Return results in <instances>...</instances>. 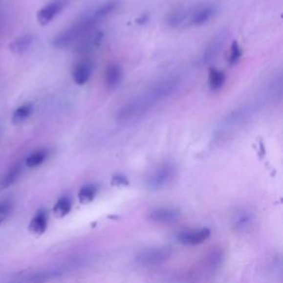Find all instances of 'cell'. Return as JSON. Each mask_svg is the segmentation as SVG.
<instances>
[{"label":"cell","mask_w":283,"mask_h":283,"mask_svg":"<svg viewBox=\"0 0 283 283\" xmlns=\"http://www.w3.org/2000/svg\"><path fill=\"white\" fill-rule=\"evenodd\" d=\"M63 1L62 0H54L48 5L44 6L42 9L38 11L37 19L39 21L41 26H46V24L51 22V21L56 18L59 12L62 10Z\"/></svg>","instance_id":"cell-10"},{"label":"cell","mask_w":283,"mask_h":283,"mask_svg":"<svg viewBox=\"0 0 283 283\" xmlns=\"http://www.w3.org/2000/svg\"><path fill=\"white\" fill-rule=\"evenodd\" d=\"M21 171H22V167H21L20 164H16L14 165V166H11L2 177V179H1L2 187L8 188V187H10L11 185H14L16 181L18 180L19 176L21 174Z\"/></svg>","instance_id":"cell-20"},{"label":"cell","mask_w":283,"mask_h":283,"mask_svg":"<svg viewBox=\"0 0 283 283\" xmlns=\"http://www.w3.org/2000/svg\"><path fill=\"white\" fill-rule=\"evenodd\" d=\"M226 82V74L223 71L210 66L208 70V86L210 91L217 92L223 87Z\"/></svg>","instance_id":"cell-15"},{"label":"cell","mask_w":283,"mask_h":283,"mask_svg":"<svg viewBox=\"0 0 283 283\" xmlns=\"http://www.w3.org/2000/svg\"><path fill=\"white\" fill-rule=\"evenodd\" d=\"M189 8L187 7H178L171 11L166 17V23L171 28H179L181 26H186L188 18Z\"/></svg>","instance_id":"cell-13"},{"label":"cell","mask_w":283,"mask_h":283,"mask_svg":"<svg viewBox=\"0 0 283 283\" xmlns=\"http://www.w3.org/2000/svg\"><path fill=\"white\" fill-rule=\"evenodd\" d=\"M33 111V105L31 103H27L19 107L12 114V123L21 124L26 121L29 116L31 115Z\"/></svg>","instance_id":"cell-22"},{"label":"cell","mask_w":283,"mask_h":283,"mask_svg":"<svg viewBox=\"0 0 283 283\" xmlns=\"http://www.w3.org/2000/svg\"><path fill=\"white\" fill-rule=\"evenodd\" d=\"M217 8L210 3H204V5H197L189 7L188 18L186 26L199 27L208 22V21L216 15Z\"/></svg>","instance_id":"cell-4"},{"label":"cell","mask_w":283,"mask_h":283,"mask_svg":"<svg viewBox=\"0 0 283 283\" xmlns=\"http://www.w3.org/2000/svg\"><path fill=\"white\" fill-rule=\"evenodd\" d=\"M172 256V249L170 247H159L147 249L137 256V262L145 267H153L167 261Z\"/></svg>","instance_id":"cell-5"},{"label":"cell","mask_w":283,"mask_h":283,"mask_svg":"<svg viewBox=\"0 0 283 283\" xmlns=\"http://www.w3.org/2000/svg\"><path fill=\"white\" fill-rule=\"evenodd\" d=\"M14 209V202L9 199L0 201V225L5 222L12 213Z\"/></svg>","instance_id":"cell-25"},{"label":"cell","mask_w":283,"mask_h":283,"mask_svg":"<svg viewBox=\"0 0 283 283\" xmlns=\"http://www.w3.org/2000/svg\"><path fill=\"white\" fill-rule=\"evenodd\" d=\"M112 185L115 186H124V185H129V180L124 175H115L113 176L112 178Z\"/></svg>","instance_id":"cell-26"},{"label":"cell","mask_w":283,"mask_h":283,"mask_svg":"<svg viewBox=\"0 0 283 283\" xmlns=\"http://www.w3.org/2000/svg\"><path fill=\"white\" fill-rule=\"evenodd\" d=\"M179 84L180 78L178 75H171L162 79L137 98L123 105L117 112V121L120 123L129 124L143 119L156 104L172 95Z\"/></svg>","instance_id":"cell-1"},{"label":"cell","mask_w":283,"mask_h":283,"mask_svg":"<svg viewBox=\"0 0 283 283\" xmlns=\"http://www.w3.org/2000/svg\"><path fill=\"white\" fill-rule=\"evenodd\" d=\"M119 5H120L119 0H109V1L102 3V5H100L99 7H96L94 11L96 16H98V18L100 20H103L111 15L112 12L115 11Z\"/></svg>","instance_id":"cell-21"},{"label":"cell","mask_w":283,"mask_h":283,"mask_svg":"<svg viewBox=\"0 0 283 283\" xmlns=\"http://www.w3.org/2000/svg\"><path fill=\"white\" fill-rule=\"evenodd\" d=\"M253 222H255V217L251 213H249L247 210H241L237 213L236 217L234 219V225L236 229L247 231L252 227Z\"/></svg>","instance_id":"cell-17"},{"label":"cell","mask_w":283,"mask_h":283,"mask_svg":"<svg viewBox=\"0 0 283 283\" xmlns=\"http://www.w3.org/2000/svg\"><path fill=\"white\" fill-rule=\"evenodd\" d=\"M104 39V33L102 31H91L84 36L78 45V51L81 53H88L93 50L100 48ZM79 40V41H80Z\"/></svg>","instance_id":"cell-9"},{"label":"cell","mask_w":283,"mask_h":283,"mask_svg":"<svg viewBox=\"0 0 283 283\" xmlns=\"http://www.w3.org/2000/svg\"><path fill=\"white\" fill-rule=\"evenodd\" d=\"M100 19L96 16L94 9L90 10L87 14L83 15L78 21L71 24L69 28L59 33L54 38L52 44L56 49H65L74 42H78L80 39L87 35L88 32L93 31L96 24L100 22Z\"/></svg>","instance_id":"cell-2"},{"label":"cell","mask_w":283,"mask_h":283,"mask_svg":"<svg viewBox=\"0 0 283 283\" xmlns=\"http://www.w3.org/2000/svg\"><path fill=\"white\" fill-rule=\"evenodd\" d=\"M241 56H242V50L238 44V42L236 40L232 41V44L230 45L229 54H228V63H229L230 65H237Z\"/></svg>","instance_id":"cell-24"},{"label":"cell","mask_w":283,"mask_h":283,"mask_svg":"<svg viewBox=\"0 0 283 283\" xmlns=\"http://www.w3.org/2000/svg\"><path fill=\"white\" fill-rule=\"evenodd\" d=\"M228 39V32L221 31L210 41V44L207 45L204 54H202V63L208 65L209 62L216 59V57L220 53L221 49L225 45L226 41Z\"/></svg>","instance_id":"cell-8"},{"label":"cell","mask_w":283,"mask_h":283,"mask_svg":"<svg viewBox=\"0 0 283 283\" xmlns=\"http://www.w3.org/2000/svg\"><path fill=\"white\" fill-rule=\"evenodd\" d=\"M211 231L209 228H198V229L183 230L178 234L179 242L186 246H197L205 242L210 237Z\"/></svg>","instance_id":"cell-6"},{"label":"cell","mask_w":283,"mask_h":283,"mask_svg":"<svg viewBox=\"0 0 283 283\" xmlns=\"http://www.w3.org/2000/svg\"><path fill=\"white\" fill-rule=\"evenodd\" d=\"M180 217V211L171 207H159L152 209L149 213V219L153 222L159 223H172L175 222Z\"/></svg>","instance_id":"cell-7"},{"label":"cell","mask_w":283,"mask_h":283,"mask_svg":"<svg viewBox=\"0 0 283 283\" xmlns=\"http://www.w3.org/2000/svg\"><path fill=\"white\" fill-rule=\"evenodd\" d=\"M149 19H150L149 14H142V15L139 16L138 18L136 19V23H137V24H144V23L147 22V21H149Z\"/></svg>","instance_id":"cell-27"},{"label":"cell","mask_w":283,"mask_h":283,"mask_svg":"<svg viewBox=\"0 0 283 283\" xmlns=\"http://www.w3.org/2000/svg\"><path fill=\"white\" fill-rule=\"evenodd\" d=\"M49 156V151L46 149H40L33 152L26 159V165L29 168H35L44 164Z\"/></svg>","instance_id":"cell-19"},{"label":"cell","mask_w":283,"mask_h":283,"mask_svg":"<svg viewBox=\"0 0 283 283\" xmlns=\"http://www.w3.org/2000/svg\"><path fill=\"white\" fill-rule=\"evenodd\" d=\"M96 194H98V187L95 185L90 184L86 185L80 189L79 192V200L82 202V204H88L93 199H94Z\"/></svg>","instance_id":"cell-23"},{"label":"cell","mask_w":283,"mask_h":283,"mask_svg":"<svg viewBox=\"0 0 283 283\" xmlns=\"http://www.w3.org/2000/svg\"><path fill=\"white\" fill-rule=\"evenodd\" d=\"M122 78H123V71L116 63L109 65L105 70V84L109 88H114L119 86L122 81Z\"/></svg>","instance_id":"cell-14"},{"label":"cell","mask_w":283,"mask_h":283,"mask_svg":"<svg viewBox=\"0 0 283 283\" xmlns=\"http://www.w3.org/2000/svg\"><path fill=\"white\" fill-rule=\"evenodd\" d=\"M72 208V201H71L69 196H62L59 198V200L56 202L53 207V213L58 218H63L66 215H69Z\"/></svg>","instance_id":"cell-18"},{"label":"cell","mask_w":283,"mask_h":283,"mask_svg":"<svg viewBox=\"0 0 283 283\" xmlns=\"http://www.w3.org/2000/svg\"><path fill=\"white\" fill-rule=\"evenodd\" d=\"M33 42H35V38H33V36L24 35L22 37L17 38L16 40L12 41L9 48L11 51L16 54H23L29 51V49L32 46Z\"/></svg>","instance_id":"cell-16"},{"label":"cell","mask_w":283,"mask_h":283,"mask_svg":"<svg viewBox=\"0 0 283 283\" xmlns=\"http://www.w3.org/2000/svg\"><path fill=\"white\" fill-rule=\"evenodd\" d=\"M93 65L90 61H81L75 65L72 71V79L75 84L83 86L91 78Z\"/></svg>","instance_id":"cell-11"},{"label":"cell","mask_w":283,"mask_h":283,"mask_svg":"<svg viewBox=\"0 0 283 283\" xmlns=\"http://www.w3.org/2000/svg\"><path fill=\"white\" fill-rule=\"evenodd\" d=\"M176 168L172 163H162L151 172L146 179V186L151 191H158L166 187L175 178Z\"/></svg>","instance_id":"cell-3"},{"label":"cell","mask_w":283,"mask_h":283,"mask_svg":"<svg viewBox=\"0 0 283 283\" xmlns=\"http://www.w3.org/2000/svg\"><path fill=\"white\" fill-rule=\"evenodd\" d=\"M48 222L49 217L46 210L45 209L38 210L35 216H33V218L30 220V223H29V230L35 235L44 234L46 228H48Z\"/></svg>","instance_id":"cell-12"}]
</instances>
